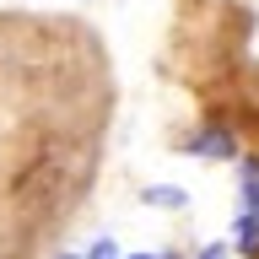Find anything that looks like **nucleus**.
I'll return each instance as SVG.
<instances>
[{"label":"nucleus","mask_w":259,"mask_h":259,"mask_svg":"<svg viewBox=\"0 0 259 259\" xmlns=\"http://www.w3.org/2000/svg\"><path fill=\"white\" fill-rule=\"evenodd\" d=\"M243 259H259V162L248 157L238 167V238H232Z\"/></svg>","instance_id":"nucleus-1"},{"label":"nucleus","mask_w":259,"mask_h":259,"mask_svg":"<svg viewBox=\"0 0 259 259\" xmlns=\"http://www.w3.org/2000/svg\"><path fill=\"white\" fill-rule=\"evenodd\" d=\"M194 151H200V157H232V141H227V135H200Z\"/></svg>","instance_id":"nucleus-2"},{"label":"nucleus","mask_w":259,"mask_h":259,"mask_svg":"<svg viewBox=\"0 0 259 259\" xmlns=\"http://www.w3.org/2000/svg\"><path fill=\"white\" fill-rule=\"evenodd\" d=\"M146 205H184V189H167V184H157V189H146Z\"/></svg>","instance_id":"nucleus-3"},{"label":"nucleus","mask_w":259,"mask_h":259,"mask_svg":"<svg viewBox=\"0 0 259 259\" xmlns=\"http://www.w3.org/2000/svg\"><path fill=\"white\" fill-rule=\"evenodd\" d=\"M194 259H227V248H222V243H210V248H200Z\"/></svg>","instance_id":"nucleus-4"},{"label":"nucleus","mask_w":259,"mask_h":259,"mask_svg":"<svg viewBox=\"0 0 259 259\" xmlns=\"http://www.w3.org/2000/svg\"><path fill=\"white\" fill-rule=\"evenodd\" d=\"M130 259H167V254H130Z\"/></svg>","instance_id":"nucleus-5"}]
</instances>
